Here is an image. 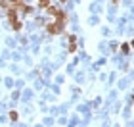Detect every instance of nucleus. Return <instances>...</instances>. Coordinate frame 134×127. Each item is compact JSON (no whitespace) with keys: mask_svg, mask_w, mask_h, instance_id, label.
I'll use <instances>...</instances> for the list:
<instances>
[{"mask_svg":"<svg viewBox=\"0 0 134 127\" xmlns=\"http://www.w3.org/2000/svg\"><path fill=\"white\" fill-rule=\"evenodd\" d=\"M48 31H50V33H59L62 27H59L58 23H52V25H48Z\"/></svg>","mask_w":134,"mask_h":127,"instance_id":"1","label":"nucleus"},{"mask_svg":"<svg viewBox=\"0 0 134 127\" xmlns=\"http://www.w3.org/2000/svg\"><path fill=\"white\" fill-rule=\"evenodd\" d=\"M40 2V6H48V2H50V0H38Z\"/></svg>","mask_w":134,"mask_h":127,"instance_id":"2","label":"nucleus"}]
</instances>
